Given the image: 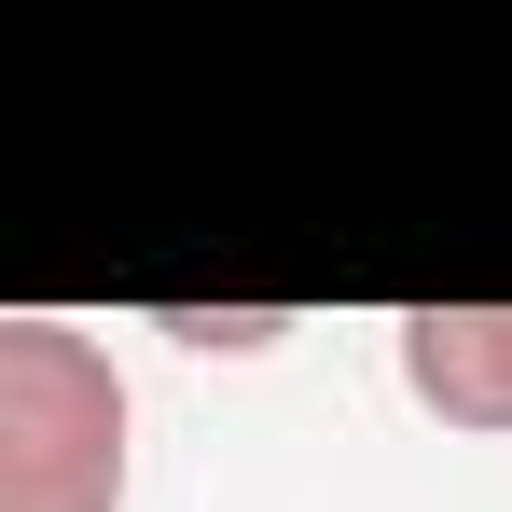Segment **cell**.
Wrapping results in <instances>:
<instances>
[{"label": "cell", "instance_id": "1", "mask_svg": "<svg viewBox=\"0 0 512 512\" xmlns=\"http://www.w3.org/2000/svg\"><path fill=\"white\" fill-rule=\"evenodd\" d=\"M0 512H125V374L84 319H0Z\"/></svg>", "mask_w": 512, "mask_h": 512}, {"label": "cell", "instance_id": "2", "mask_svg": "<svg viewBox=\"0 0 512 512\" xmlns=\"http://www.w3.org/2000/svg\"><path fill=\"white\" fill-rule=\"evenodd\" d=\"M388 360L443 429H499L512 443V305H402Z\"/></svg>", "mask_w": 512, "mask_h": 512}, {"label": "cell", "instance_id": "3", "mask_svg": "<svg viewBox=\"0 0 512 512\" xmlns=\"http://www.w3.org/2000/svg\"><path fill=\"white\" fill-rule=\"evenodd\" d=\"M167 333H180V346H277L291 319H277V305H236V319H208V305H167Z\"/></svg>", "mask_w": 512, "mask_h": 512}]
</instances>
